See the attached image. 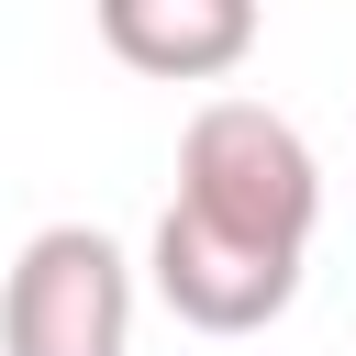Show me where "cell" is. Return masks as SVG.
I'll use <instances>...</instances> for the list:
<instances>
[{
  "label": "cell",
  "instance_id": "obj_1",
  "mask_svg": "<svg viewBox=\"0 0 356 356\" xmlns=\"http://www.w3.org/2000/svg\"><path fill=\"white\" fill-rule=\"evenodd\" d=\"M178 200L234 222V234H267V245H312L323 222V167L300 145L289 111L267 100H200L189 134H178Z\"/></svg>",
  "mask_w": 356,
  "mask_h": 356
},
{
  "label": "cell",
  "instance_id": "obj_3",
  "mask_svg": "<svg viewBox=\"0 0 356 356\" xmlns=\"http://www.w3.org/2000/svg\"><path fill=\"white\" fill-rule=\"evenodd\" d=\"M11 356H122L134 345V267L89 222H44L11 256Z\"/></svg>",
  "mask_w": 356,
  "mask_h": 356
},
{
  "label": "cell",
  "instance_id": "obj_4",
  "mask_svg": "<svg viewBox=\"0 0 356 356\" xmlns=\"http://www.w3.org/2000/svg\"><path fill=\"white\" fill-rule=\"evenodd\" d=\"M100 11V44L134 67V78H234L256 56V0H89Z\"/></svg>",
  "mask_w": 356,
  "mask_h": 356
},
{
  "label": "cell",
  "instance_id": "obj_2",
  "mask_svg": "<svg viewBox=\"0 0 356 356\" xmlns=\"http://www.w3.org/2000/svg\"><path fill=\"white\" fill-rule=\"evenodd\" d=\"M145 278L189 334H267L300 300V245H267V234H234V222L167 200L156 245H145Z\"/></svg>",
  "mask_w": 356,
  "mask_h": 356
}]
</instances>
